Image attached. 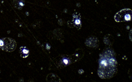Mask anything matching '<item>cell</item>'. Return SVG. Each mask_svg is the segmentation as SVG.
Segmentation results:
<instances>
[{"label":"cell","instance_id":"1","mask_svg":"<svg viewBox=\"0 0 132 82\" xmlns=\"http://www.w3.org/2000/svg\"><path fill=\"white\" fill-rule=\"evenodd\" d=\"M117 72V62L113 50L107 48L100 55L98 74L102 79H110Z\"/></svg>","mask_w":132,"mask_h":82},{"label":"cell","instance_id":"2","mask_svg":"<svg viewBox=\"0 0 132 82\" xmlns=\"http://www.w3.org/2000/svg\"><path fill=\"white\" fill-rule=\"evenodd\" d=\"M0 47L2 49L7 52H12L15 49L16 43L14 40L10 38H4L0 40Z\"/></svg>","mask_w":132,"mask_h":82},{"label":"cell","instance_id":"3","mask_svg":"<svg viewBox=\"0 0 132 82\" xmlns=\"http://www.w3.org/2000/svg\"><path fill=\"white\" fill-rule=\"evenodd\" d=\"M114 18L117 22L131 21L132 20V10L129 8L122 10L116 14Z\"/></svg>","mask_w":132,"mask_h":82},{"label":"cell","instance_id":"4","mask_svg":"<svg viewBox=\"0 0 132 82\" xmlns=\"http://www.w3.org/2000/svg\"><path fill=\"white\" fill-rule=\"evenodd\" d=\"M55 61H56L55 64L58 67L57 68H63L76 62L73 60V57L67 55H63L57 57L55 59Z\"/></svg>","mask_w":132,"mask_h":82},{"label":"cell","instance_id":"5","mask_svg":"<svg viewBox=\"0 0 132 82\" xmlns=\"http://www.w3.org/2000/svg\"><path fill=\"white\" fill-rule=\"evenodd\" d=\"M19 52L21 56L23 58H26L29 55V50L25 47H21L20 48Z\"/></svg>","mask_w":132,"mask_h":82},{"label":"cell","instance_id":"6","mask_svg":"<svg viewBox=\"0 0 132 82\" xmlns=\"http://www.w3.org/2000/svg\"><path fill=\"white\" fill-rule=\"evenodd\" d=\"M104 42L106 45H112L113 42V37L109 34L106 35L104 37Z\"/></svg>","mask_w":132,"mask_h":82},{"label":"cell","instance_id":"7","mask_svg":"<svg viewBox=\"0 0 132 82\" xmlns=\"http://www.w3.org/2000/svg\"><path fill=\"white\" fill-rule=\"evenodd\" d=\"M129 39L132 42V28L130 31L129 34Z\"/></svg>","mask_w":132,"mask_h":82}]
</instances>
